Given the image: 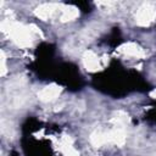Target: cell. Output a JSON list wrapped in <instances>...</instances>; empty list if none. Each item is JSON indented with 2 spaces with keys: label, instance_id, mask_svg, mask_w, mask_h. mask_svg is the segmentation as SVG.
I'll list each match as a JSON object with an SVG mask.
<instances>
[{
  "label": "cell",
  "instance_id": "1",
  "mask_svg": "<svg viewBox=\"0 0 156 156\" xmlns=\"http://www.w3.org/2000/svg\"><path fill=\"white\" fill-rule=\"evenodd\" d=\"M2 30L7 32L9 35L12 38V40L22 48H28L33 43L34 35H41L38 27L34 24L30 26H22L16 22H4L2 23Z\"/></svg>",
  "mask_w": 156,
  "mask_h": 156
},
{
  "label": "cell",
  "instance_id": "2",
  "mask_svg": "<svg viewBox=\"0 0 156 156\" xmlns=\"http://www.w3.org/2000/svg\"><path fill=\"white\" fill-rule=\"evenodd\" d=\"M155 17H156V9L151 4H144L139 9L135 20L139 26L145 27V26H149L150 23H152Z\"/></svg>",
  "mask_w": 156,
  "mask_h": 156
},
{
  "label": "cell",
  "instance_id": "3",
  "mask_svg": "<svg viewBox=\"0 0 156 156\" xmlns=\"http://www.w3.org/2000/svg\"><path fill=\"white\" fill-rule=\"evenodd\" d=\"M61 90H62L61 87H58V85H56V84H51V85H48V87L43 88V89L39 91L38 96H39V99H40L41 101H44V102L52 101V100H55V99L60 95Z\"/></svg>",
  "mask_w": 156,
  "mask_h": 156
},
{
  "label": "cell",
  "instance_id": "4",
  "mask_svg": "<svg viewBox=\"0 0 156 156\" xmlns=\"http://www.w3.org/2000/svg\"><path fill=\"white\" fill-rule=\"evenodd\" d=\"M83 65L90 72H95V71L101 68L100 60H99V57L93 51H87L84 54V56H83Z\"/></svg>",
  "mask_w": 156,
  "mask_h": 156
},
{
  "label": "cell",
  "instance_id": "5",
  "mask_svg": "<svg viewBox=\"0 0 156 156\" xmlns=\"http://www.w3.org/2000/svg\"><path fill=\"white\" fill-rule=\"evenodd\" d=\"M58 7H60V6L56 5V4H44V5H41V6H39V7L37 9L35 15H37L39 18L46 21V20H49V18L58 10Z\"/></svg>",
  "mask_w": 156,
  "mask_h": 156
},
{
  "label": "cell",
  "instance_id": "6",
  "mask_svg": "<svg viewBox=\"0 0 156 156\" xmlns=\"http://www.w3.org/2000/svg\"><path fill=\"white\" fill-rule=\"evenodd\" d=\"M119 51H122V52H123V54H126V55L134 56V57H141V56L144 55L143 49H140L136 44H133V43L124 44L123 46H121Z\"/></svg>",
  "mask_w": 156,
  "mask_h": 156
},
{
  "label": "cell",
  "instance_id": "7",
  "mask_svg": "<svg viewBox=\"0 0 156 156\" xmlns=\"http://www.w3.org/2000/svg\"><path fill=\"white\" fill-rule=\"evenodd\" d=\"M79 15L78 10L76 7H63L61 10V21L66 22V21H72L74 20L77 16Z\"/></svg>",
  "mask_w": 156,
  "mask_h": 156
},
{
  "label": "cell",
  "instance_id": "8",
  "mask_svg": "<svg viewBox=\"0 0 156 156\" xmlns=\"http://www.w3.org/2000/svg\"><path fill=\"white\" fill-rule=\"evenodd\" d=\"M6 73V65H5V55L4 52H1V76H4Z\"/></svg>",
  "mask_w": 156,
  "mask_h": 156
},
{
  "label": "cell",
  "instance_id": "9",
  "mask_svg": "<svg viewBox=\"0 0 156 156\" xmlns=\"http://www.w3.org/2000/svg\"><path fill=\"white\" fill-rule=\"evenodd\" d=\"M151 96H154V98H156V89H155V90H154V91L151 93Z\"/></svg>",
  "mask_w": 156,
  "mask_h": 156
}]
</instances>
